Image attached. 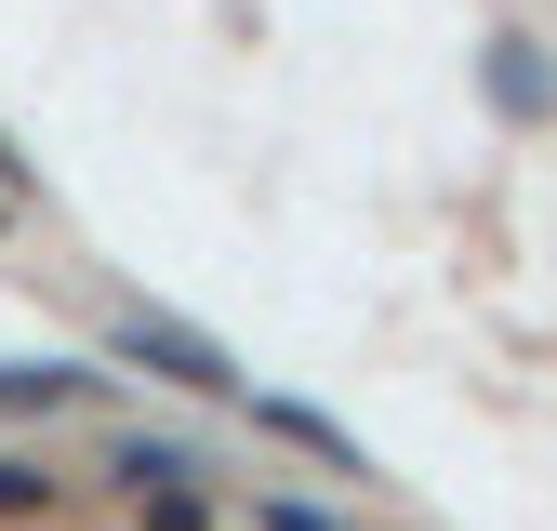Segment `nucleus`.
Listing matches in <instances>:
<instances>
[{
  "mask_svg": "<svg viewBox=\"0 0 557 531\" xmlns=\"http://www.w3.org/2000/svg\"><path fill=\"white\" fill-rule=\"evenodd\" d=\"M120 346H133V359H160V372H173V385H199V398H239V372L199 346V332H173V319H133Z\"/></svg>",
  "mask_w": 557,
  "mask_h": 531,
  "instance_id": "1",
  "label": "nucleus"
},
{
  "mask_svg": "<svg viewBox=\"0 0 557 531\" xmlns=\"http://www.w3.org/2000/svg\"><path fill=\"white\" fill-rule=\"evenodd\" d=\"M265 531H332V518H306V505H265Z\"/></svg>",
  "mask_w": 557,
  "mask_h": 531,
  "instance_id": "2",
  "label": "nucleus"
}]
</instances>
